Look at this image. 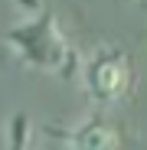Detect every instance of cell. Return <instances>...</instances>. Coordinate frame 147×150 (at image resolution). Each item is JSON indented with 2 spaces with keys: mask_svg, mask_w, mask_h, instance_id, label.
I'll list each match as a JSON object with an SVG mask.
<instances>
[{
  "mask_svg": "<svg viewBox=\"0 0 147 150\" xmlns=\"http://www.w3.org/2000/svg\"><path fill=\"white\" fill-rule=\"evenodd\" d=\"M7 46L30 69L53 72V75H62V79H69L75 72V49L69 46L65 33L59 30V20L49 10L7 30Z\"/></svg>",
  "mask_w": 147,
  "mask_h": 150,
  "instance_id": "cell-1",
  "label": "cell"
},
{
  "mask_svg": "<svg viewBox=\"0 0 147 150\" xmlns=\"http://www.w3.org/2000/svg\"><path fill=\"white\" fill-rule=\"evenodd\" d=\"M82 85L95 105H118L124 101L131 85H134V72L131 59L121 49H95V52L82 62Z\"/></svg>",
  "mask_w": 147,
  "mask_h": 150,
  "instance_id": "cell-2",
  "label": "cell"
},
{
  "mask_svg": "<svg viewBox=\"0 0 147 150\" xmlns=\"http://www.w3.org/2000/svg\"><path fill=\"white\" fill-rule=\"evenodd\" d=\"M69 150H121V137L114 131V124L102 114H92L82 124H75L69 134Z\"/></svg>",
  "mask_w": 147,
  "mask_h": 150,
  "instance_id": "cell-3",
  "label": "cell"
}]
</instances>
